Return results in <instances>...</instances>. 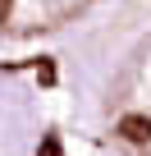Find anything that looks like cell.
Listing matches in <instances>:
<instances>
[{
  "mask_svg": "<svg viewBox=\"0 0 151 156\" xmlns=\"http://www.w3.org/2000/svg\"><path fill=\"white\" fill-rule=\"evenodd\" d=\"M110 133L128 156H151V51L119 87V110L110 119Z\"/></svg>",
  "mask_w": 151,
  "mask_h": 156,
  "instance_id": "cell-1",
  "label": "cell"
}]
</instances>
